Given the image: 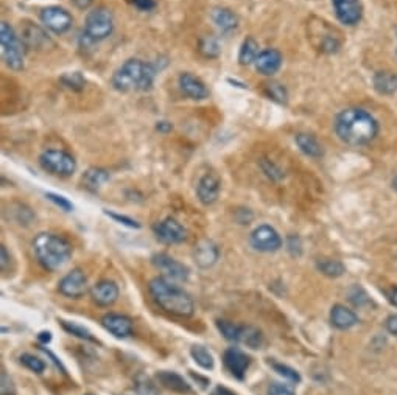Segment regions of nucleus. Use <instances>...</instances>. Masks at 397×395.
Wrapping results in <instances>:
<instances>
[{"label":"nucleus","mask_w":397,"mask_h":395,"mask_svg":"<svg viewBox=\"0 0 397 395\" xmlns=\"http://www.w3.org/2000/svg\"><path fill=\"white\" fill-rule=\"evenodd\" d=\"M41 21L53 33H66L72 27V16L69 11L59 7L44 8L41 13Z\"/></svg>","instance_id":"obj_11"},{"label":"nucleus","mask_w":397,"mask_h":395,"mask_svg":"<svg viewBox=\"0 0 397 395\" xmlns=\"http://www.w3.org/2000/svg\"><path fill=\"white\" fill-rule=\"evenodd\" d=\"M220 187H222V185H220V179L217 178L215 174H212V173L204 174L203 178L200 179L198 187H197L198 199L204 205L213 204L218 199Z\"/></svg>","instance_id":"obj_16"},{"label":"nucleus","mask_w":397,"mask_h":395,"mask_svg":"<svg viewBox=\"0 0 397 395\" xmlns=\"http://www.w3.org/2000/svg\"><path fill=\"white\" fill-rule=\"evenodd\" d=\"M156 128H157V131H161V132H168V131H172V125L167 123V121H159Z\"/></svg>","instance_id":"obj_47"},{"label":"nucleus","mask_w":397,"mask_h":395,"mask_svg":"<svg viewBox=\"0 0 397 395\" xmlns=\"http://www.w3.org/2000/svg\"><path fill=\"white\" fill-rule=\"evenodd\" d=\"M157 380L164 387H167L168 391L180 392V394L191 392V385H188V383L176 372H168V370H164V372L157 374Z\"/></svg>","instance_id":"obj_22"},{"label":"nucleus","mask_w":397,"mask_h":395,"mask_svg":"<svg viewBox=\"0 0 397 395\" xmlns=\"http://www.w3.org/2000/svg\"><path fill=\"white\" fill-rule=\"evenodd\" d=\"M47 198L50 199L52 203L57 204L59 209H63L66 212H72L73 210L72 203L69 201V199H66L64 196H59V194H55V193H47Z\"/></svg>","instance_id":"obj_39"},{"label":"nucleus","mask_w":397,"mask_h":395,"mask_svg":"<svg viewBox=\"0 0 397 395\" xmlns=\"http://www.w3.org/2000/svg\"><path fill=\"white\" fill-rule=\"evenodd\" d=\"M271 366L274 369V372H278L280 376H284L285 380H289L291 383L301 381V375H299L295 369L285 366V364H279V363H273Z\"/></svg>","instance_id":"obj_36"},{"label":"nucleus","mask_w":397,"mask_h":395,"mask_svg":"<svg viewBox=\"0 0 397 395\" xmlns=\"http://www.w3.org/2000/svg\"><path fill=\"white\" fill-rule=\"evenodd\" d=\"M61 325H63L64 330L70 335L77 336L79 339H86V341H94L93 333H90L88 328H84L83 325H78L75 322H67V321H61Z\"/></svg>","instance_id":"obj_32"},{"label":"nucleus","mask_w":397,"mask_h":395,"mask_svg":"<svg viewBox=\"0 0 397 395\" xmlns=\"http://www.w3.org/2000/svg\"><path fill=\"white\" fill-rule=\"evenodd\" d=\"M59 293L70 297V299H79L88 291V277L81 270H72L66 274L58 283Z\"/></svg>","instance_id":"obj_8"},{"label":"nucleus","mask_w":397,"mask_h":395,"mask_svg":"<svg viewBox=\"0 0 397 395\" xmlns=\"http://www.w3.org/2000/svg\"><path fill=\"white\" fill-rule=\"evenodd\" d=\"M72 3L79 10H86L93 3V0H72Z\"/></svg>","instance_id":"obj_45"},{"label":"nucleus","mask_w":397,"mask_h":395,"mask_svg":"<svg viewBox=\"0 0 397 395\" xmlns=\"http://www.w3.org/2000/svg\"><path fill=\"white\" fill-rule=\"evenodd\" d=\"M136 395H157V391L148 378H139L136 383Z\"/></svg>","instance_id":"obj_38"},{"label":"nucleus","mask_w":397,"mask_h":395,"mask_svg":"<svg viewBox=\"0 0 397 395\" xmlns=\"http://www.w3.org/2000/svg\"><path fill=\"white\" fill-rule=\"evenodd\" d=\"M254 64L259 74L267 77L274 75L280 69V65H282V54H280V52L274 50V48H268V50L259 53Z\"/></svg>","instance_id":"obj_18"},{"label":"nucleus","mask_w":397,"mask_h":395,"mask_svg":"<svg viewBox=\"0 0 397 395\" xmlns=\"http://www.w3.org/2000/svg\"><path fill=\"white\" fill-rule=\"evenodd\" d=\"M39 162L44 170L55 176H72L77 170V162L73 157L61 150H48L41 154Z\"/></svg>","instance_id":"obj_7"},{"label":"nucleus","mask_w":397,"mask_h":395,"mask_svg":"<svg viewBox=\"0 0 397 395\" xmlns=\"http://www.w3.org/2000/svg\"><path fill=\"white\" fill-rule=\"evenodd\" d=\"M0 255H2V261H0V265H2V270H5V268H7V263H8V260H10L5 246H2V249H0Z\"/></svg>","instance_id":"obj_46"},{"label":"nucleus","mask_w":397,"mask_h":395,"mask_svg":"<svg viewBox=\"0 0 397 395\" xmlns=\"http://www.w3.org/2000/svg\"><path fill=\"white\" fill-rule=\"evenodd\" d=\"M218 255L220 252L217 245L209 240H203L195 247V261L201 268H211L212 265H215Z\"/></svg>","instance_id":"obj_20"},{"label":"nucleus","mask_w":397,"mask_h":395,"mask_svg":"<svg viewBox=\"0 0 397 395\" xmlns=\"http://www.w3.org/2000/svg\"><path fill=\"white\" fill-rule=\"evenodd\" d=\"M385 327H387V330L391 333V335L397 336V314L389 316L387 322H385Z\"/></svg>","instance_id":"obj_44"},{"label":"nucleus","mask_w":397,"mask_h":395,"mask_svg":"<svg viewBox=\"0 0 397 395\" xmlns=\"http://www.w3.org/2000/svg\"><path fill=\"white\" fill-rule=\"evenodd\" d=\"M265 92L267 95L270 97L271 100L278 101V103H287V90L284 86H280L278 83H271V84H267L265 88Z\"/></svg>","instance_id":"obj_35"},{"label":"nucleus","mask_w":397,"mask_h":395,"mask_svg":"<svg viewBox=\"0 0 397 395\" xmlns=\"http://www.w3.org/2000/svg\"><path fill=\"white\" fill-rule=\"evenodd\" d=\"M180 86L182 92L192 100H204L209 95L206 84L192 74H181Z\"/></svg>","instance_id":"obj_19"},{"label":"nucleus","mask_w":397,"mask_h":395,"mask_svg":"<svg viewBox=\"0 0 397 395\" xmlns=\"http://www.w3.org/2000/svg\"><path fill=\"white\" fill-rule=\"evenodd\" d=\"M238 343L246 344L248 347H251V349H259L262 343H264V336H262V333L258 330V328L243 325Z\"/></svg>","instance_id":"obj_29"},{"label":"nucleus","mask_w":397,"mask_h":395,"mask_svg":"<svg viewBox=\"0 0 397 395\" xmlns=\"http://www.w3.org/2000/svg\"><path fill=\"white\" fill-rule=\"evenodd\" d=\"M134 395H136V394H134Z\"/></svg>","instance_id":"obj_51"},{"label":"nucleus","mask_w":397,"mask_h":395,"mask_svg":"<svg viewBox=\"0 0 397 395\" xmlns=\"http://www.w3.org/2000/svg\"><path fill=\"white\" fill-rule=\"evenodd\" d=\"M0 44H2V54L8 68L21 70L23 68V45L19 36L7 22H2L0 26Z\"/></svg>","instance_id":"obj_5"},{"label":"nucleus","mask_w":397,"mask_h":395,"mask_svg":"<svg viewBox=\"0 0 397 395\" xmlns=\"http://www.w3.org/2000/svg\"><path fill=\"white\" fill-rule=\"evenodd\" d=\"M61 83L72 90H81L86 81H84V78L81 74H79V72H73V74H66L63 78H61Z\"/></svg>","instance_id":"obj_34"},{"label":"nucleus","mask_w":397,"mask_h":395,"mask_svg":"<svg viewBox=\"0 0 397 395\" xmlns=\"http://www.w3.org/2000/svg\"><path fill=\"white\" fill-rule=\"evenodd\" d=\"M296 143H298L299 150H301L305 156L313 157V159H316V157H321L322 153H325L321 143L318 142L316 137H313L311 134L301 132V134L296 136Z\"/></svg>","instance_id":"obj_24"},{"label":"nucleus","mask_w":397,"mask_h":395,"mask_svg":"<svg viewBox=\"0 0 397 395\" xmlns=\"http://www.w3.org/2000/svg\"><path fill=\"white\" fill-rule=\"evenodd\" d=\"M155 234L159 240L167 243V245H176V243H182L187 239L186 229L173 218H167V220L156 224Z\"/></svg>","instance_id":"obj_14"},{"label":"nucleus","mask_w":397,"mask_h":395,"mask_svg":"<svg viewBox=\"0 0 397 395\" xmlns=\"http://www.w3.org/2000/svg\"><path fill=\"white\" fill-rule=\"evenodd\" d=\"M156 72L151 64L140 59H128L113 77V86L120 92L148 90L155 81Z\"/></svg>","instance_id":"obj_4"},{"label":"nucleus","mask_w":397,"mask_h":395,"mask_svg":"<svg viewBox=\"0 0 397 395\" xmlns=\"http://www.w3.org/2000/svg\"><path fill=\"white\" fill-rule=\"evenodd\" d=\"M200 50L203 52V54H206V57H217L218 52H220V47L217 44V41L215 39H203L201 41V45H200Z\"/></svg>","instance_id":"obj_37"},{"label":"nucleus","mask_w":397,"mask_h":395,"mask_svg":"<svg viewBox=\"0 0 397 395\" xmlns=\"http://www.w3.org/2000/svg\"><path fill=\"white\" fill-rule=\"evenodd\" d=\"M316 268L327 277H340L345 274V265L340 260L333 259H322L316 261Z\"/></svg>","instance_id":"obj_28"},{"label":"nucleus","mask_w":397,"mask_h":395,"mask_svg":"<svg viewBox=\"0 0 397 395\" xmlns=\"http://www.w3.org/2000/svg\"><path fill=\"white\" fill-rule=\"evenodd\" d=\"M389 299H391V303H393L394 307H397V288L393 291V293H391Z\"/></svg>","instance_id":"obj_50"},{"label":"nucleus","mask_w":397,"mask_h":395,"mask_svg":"<svg viewBox=\"0 0 397 395\" xmlns=\"http://www.w3.org/2000/svg\"><path fill=\"white\" fill-rule=\"evenodd\" d=\"M153 265H155L157 270H161L168 281H186L188 277L187 266L176 261L167 254H156L155 257H153Z\"/></svg>","instance_id":"obj_13"},{"label":"nucleus","mask_w":397,"mask_h":395,"mask_svg":"<svg viewBox=\"0 0 397 395\" xmlns=\"http://www.w3.org/2000/svg\"><path fill=\"white\" fill-rule=\"evenodd\" d=\"M33 251L39 263L48 271H57L69 261L72 245L55 234H39L33 240Z\"/></svg>","instance_id":"obj_3"},{"label":"nucleus","mask_w":397,"mask_h":395,"mask_svg":"<svg viewBox=\"0 0 397 395\" xmlns=\"http://www.w3.org/2000/svg\"><path fill=\"white\" fill-rule=\"evenodd\" d=\"M191 355L198 366H201L206 370L213 369V364H215L213 363V356L209 350L203 347V345H193V347L191 349Z\"/></svg>","instance_id":"obj_30"},{"label":"nucleus","mask_w":397,"mask_h":395,"mask_svg":"<svg viewBox=\"0 0 397 395\" xmlns=\"http://www.w3.org/2000/svg\"><path fill=\"white\" fill-rule=\"evenodd\" d=\"M109 181V173L101 168H89L83 176V184L90 192H97L99 188Z\"/></svg>","instance_id":"obj_25"},{"label":"nucleus","mask_w":397,"mask_h":395,"mask_svg":"<svg viewBox=\"0 0 397 395\" xmlns=\"http://www.w3.org/2000/svg\"><path fill=\"white\" fill-rule=\"evenodd\" d=\"M251 246L260 252H276L282 246V239L271 226H259L251 234Z\"/></svg>","instance_id":"obj_9"},{"label":"nucleus","mask_w":397,"mask_h":395,"mask_svg":"<svg viewBox=\"0 0 397 395\" xmlns=\"http://www.w3.org/2000/svg\"><path fill=\"white\" fill-rule=\"evenodd\" d=\"M150 293L159 303V307L181 318H188L193 314V301L184 290L168 281L166 277H155L150 282Z\"/></svg>","instance_id":"obj_2"},{"label":"nucleus","mask_w":397,"mask_h":395,"mask_svg":"<svg viewBox=\"0 0 397 395\" xmlns=\"http://www.w3.org/2000/svg\"><path fill=\"white\" fill-rule=\"evenodd\" d=\"M223 363L224 367L229 370V374L232 376H235L237 380H243L245 378L249 364H251V358L240 349L229 347L223 354Z\"/></svg>","instance_id":"obj_12"},{"label":"nucleus","mask_w":397,"mask_h":395,"mask_svg":"<svg viewBox=\"0 0 397 395\" xmlns=\"http://www.w3.org/2000/svg\"><path fill=\"white\" fill-rule=\"evenodd\" d=\"M101 325L115 338H126L133 333V322L128 316L109 313L101 319Z\"/></svg>","instance_id":"obj_17"},{"label":"nucleus","mask_w":397,"mask_h":395,"mask_svg":"<svg viewBox=\"0 0 397 395\" xmlns=\"http://www.w3.org/2000/svg\"><path fill=\"white\" fill-rule=\"evenodd\" d=\"M374 88L378 94L393 95L397 92V75L393 72H377L374 77Z\"/></svg>","instance_id":"obj_23"},{"label":"nucleus","mask_w":397,"mask_h":395,"mask_svg":"<svg viewBox=\"0 0 397 395\" xmlns=\"http://www.w3.org/2000/svg\"><path fill=\"white\" fill-rule=\"evenodd\" d=\"M114 17L113 13L106 8H97L90 11L86 17V26H84V34L93 42L106 39L113 33Z\"/></svg>","instance_id":"obj_6"},{"label":"nucleus","mask_w":397,"mask_h":395,"mask_svg":"<svg viewBox=\"0 0 397 395\" xmlns=\"http://www.w3.org/2000/svg\"><path fill=\"white\" fill-rule=\"evenodd\" d=\"M259 44L255 42V39L248 38L245 42L242 44L240 53H238V63L242 65H249L255 63V59L259 57Z\"/></svg>","instance_id":"obj_27"},{"label":"nucleus","mask_w":397,"mask_h":395,"mask_svg":"<svg viewBox=\"0 0 397 395\" xmlns=\"http://www.w3.org/2000/svg\"><path fill=\"white\" fill-rule=\"evenodd\" d=\"M217 327L226 339L238 343L243 325H237L234 324V322H229V321H217Z\"/></svg>","instance_id":"obj_31"},{"label":"nucleus","mask_w":397,"mask_h":395,"mask_svg":"<svg viewBox=\"0 0 397 395\" xmlns=\"http://www.w3.org/2000/svg\"><path fill=\"white\" fill-rule=\"evenodd\" d=\"M106 215L111 216L113 220H115V221L125 224V226H128V227H139V224L134 220H131V218H128V216H122V215H117V214H113V212H106Z\"/></svg>","instance_id":"obj_42"},{"label":"nucleus","mask_w":397,"mask_h":395,"mask_svg":"<svg viewBox=\"0 0 397 395\" xmlns=\"http://www.w3.org/2000/svg\"><path fill=\"white\" fill-rule=\"evenodd\" d=\"M268 395H295V392H293L289 386L280 385V383H273V385L268 387Z\"/></svg>","instance_id":"obj_40"},{"label":"nucleus","mask_w":397,"mask_h":395,"mask_svg":"<svg viewBox=\"0 0 397 395\" xmlns=\"http://www.w3.org/2000/svg\"><path fill=\"white\" fill-rule=\"evenodd\" d=\"M21 363L26 366L27 369L32 370L35 374H42L46 369V363L41 360V358L35 356V355H30V354H23L21 356Z\"/></svg>","instance_id":"obj_33"},{"label":"nucleus","mask_w":397,"mask_h":395,"mask_svg":"<svg viewBox=\"0 0 397 395\" xmlns=\"http://www.w3.org/2000/svg\"><path fill=\"white\" fill-rule=\"evenodd\" d=\"M93 301L100 307H111L119 299V287L113 281H101L90 290Z\"/></svg>","instance_id":"obj_15"},{"label":"nucleus","mask_w":397,"mask_h":395,"mask_svg":"<svg viewBox=\"0 0 397 395\" xmlns=\"http://www.w3.org/2000/svg\"><path fill=\"white\" fill-rule=\"evenodd\" d=\"M335 14L345 26H357L362 21L363 7L360 0H332Z\"/></svg>","instance_id":"obj_10"},{"label":"nucleus","mask_w":397,"mask_h":395,"mask_svg":"<svg viewBox=\"0 0 397 395\" xmlns=\"http://www.w3.org/2000/svg\"><path fill=\"white\" fill-rule=\"evenodd\" d=\"M0 389H2V395H14L16 392L13 380L5 372H2V386H0Z\"/></svg>","instance_id":"obj_41"},{"label":"nucleus","mask_w":397,"mask_h":395,"mask_svg":"<svg viewBox=\"0 0 397 395\" xmlns=\"http://www.w3.org/2000/svg\"><path fill=\"white\" fill-rule=\"evenodd\" d=\"M212 19L217 23L218 28H222L223 32H231L234 30L238 23V17L232 13L231 10L218 8L212 13Z\"/></svg>","instance_id":"obj_26"},{"label":"nucleus","mask_w":397,"mask_h":395,"mask_svg":"<svg viewBox=\"0 0 397 395\" xmlns=\"http://www.w3.org/2000/svg\"><path fill=\"white\" fill-rule=\"evenodd\" d=\"M133 3L136 5V7L139 10H142V11H150L156 7V3H155V0H133Z\"/></svg>","instance_id":"obj_43"},{"label":"nucleus","mask_w":397,"mask_h":395,"mask_svg":"<svg viewBox=\"0 0 397 395\" xmlns=\"http://www.w3.org/2000/svg\"><path fill=\"white\" fill-rule=\"evenodd\" d=\"M212 395H237L235 392H232V391H229V389H226V387H217L215 391L212 392Z\"/></svg>","instance_id":"obj_48"},{"label":"nucleus","mask_w":397,"mask_h":395,"mask_svg":"<svg viewBox=\"0 0 397 395\" xmlns=\"http://www.w3.org/2000/svg\"><path fill=\"white\" fill-rule=\"evenodd\" d=\"M52 339V336H50V332H42V333H39V341H42V343H48Z\"/></svg>","instance_id":"obj_49"},{"label":"nucleus","mask_w":397,"mask_h":395,"mask_svg":"<svg viewBox=\"0 0 397 395\" xmlns=\"http://www.w3.org/2000/svg\"><path fill=\"white\" fill-rule=\"evenodd\" d=\"M331 322L333 327L340 328V330H349V328L356 327L358 324V316L352 312V310L346 308L345 305H333L331 312Z\"/></svg>","instance_id":"obj_21"},{"label":"nucleus","mask_w":397,"mask_h":395,"mask_svg":"<svg viewBox=\"0 0 397 395\" xmlns=\"http://www.w3.org/2000/svg\"><path fill=\"white\" fill-rule=\"evenodd\" d=\"M335 132L341 142L351 147H363L377 137L378 123L365 109L347 108L337 115Z\"/></svg>","instance_id":"obj_1"}]
</instances>
